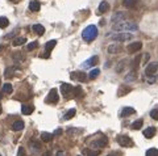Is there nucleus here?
Returning <instances> with one entry per match:
<instances>
[{
  "mask_svg": "<svg viewBox=\"0 0 158 156\" xmlns=\"http://www.w3.org/2000/svg\"><path fill=\"white\" fill-rule=\"evenodd\" d=\"M112 29L116 31H136L138 30V26L137 24L132 21H119V22H113V26Z\"/></svg>",
  "mask_w": 158,
  "mask_h": 156,
  "instance_id": "1",
  "label": "nucleus"
},
{
  "mask_svg": "<svg viewBox=\"0 0 158 156\" xmlns=\"http://www.w3.org/2000/svg\"><path fill=\"white\" fill-rule=\"evenodd\" d=\"M82 37L86 42H92L98 37V28L95 25H88L82 33Z\"/></svg>",
  "mask_w": 158,
  "mask_h": 156,
  "instance_id": "2",
  "label": "nucleus"
},
{
  "mask_svg": "<svg viewBox=\"0 0 158 156\" xmlns=\"http://www.w3.org/2000/svg\"><path fill=\"white\" fill-rule=\"evenodd\" d=\"M132 38V34L130 33H117V34H113L111 35V40L112 41H116V42H127Z\"/></svg>",
  "mask_w": 158,
  "mask_h": 156,
  "instance_id": "3",
  "label": "nucleus"
},
{
  "mask_svg": "<svg viewBox=\"0 0 158 156\" xmlns=\"http://www.w3.org/2000/svg\"><path fill=\"white\" fill-rule=\"evenodd\" d=\"M141 47H142V44H141V42H132L130 45L127 46V51L129 54H136L137 51L141 50Z\"/></svg>",
  "mask_w": 158,
  "mask_h": 156,
  "instance_id": "4",
  "label": "nucleus"
},
{
  "mask_svg": "<svg viewBox=\"0 0 158 156\" xmlns=\"http://www.w3.org/2000/svg\"><path fill=\"white\" fill-rule=\"evenodd\" d=\"M117 143L120 144L121 147H130L133 144V142H132V139H130L129 137H127V135H121V137L117 138Z\"/></svg>",
  "mask_w": 158,
  "mask_h": 156,
  "instance_id": "5",
  "label": "nucleus"
},
{
  "mask_svg": "<svg viewBox=\"0 0 158 156\" xmlns=\"http://www.w3.org/2000/svg\"><path fill=\"white\" fill-rule=\"evenodd\" d=\"M57 45V41L56 40H53V41H49V42H47L46 45H45V51H46V53L45 54H41V58H49V54H50V51L53 50V49H54V46H56Z\"/></svg>",
  "mask_w": 158,
  "mask_h": 156,
  "instance_id": "6",
  "label": "nucleus"
},
{
  "mask_svg": "<svg viewBox=\"0 0 158 156\" xmlns=\"http://www.w3.org/2000/svg\"><path fill=\"white\" fill-rule=\"evenodd\" d=\"M157 71H158V63H155V62L149 63V64L146 66V68H145V74H146L148 76L154 75Z\"/></svg>",
  "mask_w": 158,
  "mask_h": 156,
  "instance_id": "7",
  "label": "nucleus"
},
{
  "mask_svg": "<svg viewBox=\"0 0 158 156\" xmlns=\"http://www.w3.org/2000/svg\"><path fill=\"white\" fill-rule=\"evenodd\" d=\"M46 102L47 104H57L58 102V92H57V89H52V91L49 92Z\"/></svg>",
  "mask_w": 158,
  "mask_h": 156,
  "instance_id": "8",
  "label": "nucleus"
},
{
  "mask_svg": "<svg viewBox=\"0 0 158 156\" xmlns=\"http://www.w3.org/2000/svg\"><path fill=\"white\" fill-rule=\"evenodd\" d=\"M108 144V139L107 138H100V139H95V141L91 143V146L94 147V148H103V147H105Z\"/></svg>",
  "mask_w": 158,
  "mask_h": 156,
  "instance_id": "9",
  "label": "nucleus"
},
{
  "mask_svg": "<svg viewBox=\"0 0 158 156\" xmlns=\"http://www.w3.org/2000/svg\"><path fill=\"white\" fill-rule=\"evenodd\" d=\"M73 89H74V88H73L70 84H67V83H63V84L61 85V92H62V94L65 97L70 96V94L73 93Z\"/></svg>",
  "mask_w": 158,
  "mask_h": 156,
  "instance_id": "10",
  "label": "nucleus"
},
{
  "mask_svg": "<svg viewBox=\"0 0 158 156\" xmlns=\"http://www.w3.org/2000/svg\"><path fill=\"white\" fill-rule=\"evenodd\" d=\"M98 62H99V58H98V56H96V55L95 56H91L90 59H87L86 62L82 64V67H83V68H90V67L95 66Z\"/></svg>",
  "mask_w": 158,
  "mask_h": 156,
  "instance_id": "11",
  "label": "nucleus"
},
{
  "mask_svg": "<svg viewBox=\"0 0 158 156\" xmlns=\"http://www.w3.org/2000/svg\"><path fill=\"white\" fill-rule=\"evenodd\" d=\"M86 74L84 72H81V71H78V72H73L71 74V79L73 80H78V81H86Z\"/></svg>",
  "mask_w": 158,
  "mask_h": 156,
  "instance_id": "12",
  "label": "nucleus"
},
{
  "mask_svg": "<svg viewBox=\"0 0 158 156\" xmlns=\"http://www.w3.org/2000/svg\"><path fill=\"white\" fill-rule=\"evenodd\" d=\"M125 13H123V12H116L115 15L111 17V21L112 22H119V21H123V20H125Z\"/></svg>",
  "mask_w": 158,
  "mask_h": 156,
  "instance_id": "13",
  "label": "nucleus"
},
{
  "mask_svg": "<svg viewBox=\"0 0 158 156\" xmlns=\"http://www.w3.org/2000/svg\"><path fill=\"white\" fill-rule=\"evenodd\" d=\"M137 4H138V0H123V5L125 8H129V9L137 7Z\"/></svg>",
  "mask_w": 158,
  "mask_h": 156,
  "instance_id": "14",
  "label": "nucleus"
},
{
  "mask_svg": "<svg viewBox=\"0 0 158 156\" xmlns=\"http://www.w3.org/2000/svg\"><path fill=\"white\" fill-rule=\"evenodd\" d=\"M40 8H41V3L37 1V0H33V1H31V4H29V9H31L32 12H38Z\"/></svg>",
  "mask_w": 158,
  "mask_h": 156,
  "instance_id": "15",
  "label": "nucleus"
},
{
  "mask_svg": "<svg viewBox=\"0 0 158 156\" xmlns=\"http://www.w3.org/2000/svg\"><path fill=\"white\" fill-rule=\"evenodd\" d=\"M155 133H157L155 127H149V129H146V130L144 131V137H146V138L149 139V138H153V137H154Z\"/></svg>",
  "mask_w": 158,
  "mask_h": 156,
  "instance_id": "16",
  "label": "nucleus"
},
{
  "mask_svg": "<svg viewBox=\"0 0 158 156\" xmlns=\"http://www.w3.org/2000/svg\"><path fill=\"white\" fill-rule=\"evenodd\" d=\"M33 106L31 105H22L21 106V113L22 114H25V116H29V114H32L33 113Z\"/></svg>",
  "mask_w": 158,
  "mask_h": 156,
  "instance_id": "17",
  "label": "nucleus"
},
{
  "mask_svg": "<svg viewBox=\"0 0 158 156\" xmlns=\"http://www.w3.org/2000/svg\"><path fill=\"white\" fill-rule=\"evenodd\" d=\"M22 129H24V122H22V121L13 122V125H12V130L13 131H21Z\"/></svg>",
  "mask_w": 158,
  "mask_h": 156,
  "instance_id": "18",
  "label": "nucleus"
},
{
  "mask_svg": "<svg viewBox=\"0 0 158 156\" xmlns=\"http://www.w3.org/2000/svg\"><path fill=\"white\" fill-rule=\"evenodd\" d=\"M24 44H26V38L25 37H17V38H15L12 42L13 46H21V45H24Z\"/></svg>",
  "mask_w": 158,
  "mask_h": 156,
  "instance_id": "19",
  "label": "nucleus"
},
{
  "mask_svg": "<svg viewBox=\"0 0 158 156\" xmlns=\"http://www.w3.org/2000/svg\"><path fill=\"white\" fill-rule=\"evenodd\" d=\"M29 146L33 151H40L41 150V143L38 141H31L29 142Z\"/></svg>",
  "mask_w": 158,
  "mask_h": 156,
  "instance_id": "20",
  "label": "nucleus"
},
{
  "mask_svg": "<svg viewBox=\"0 0 158 156\" xmlns=\"http://www.w3.org/2000/svg\"><path fill=\"white\" fill-rule=\"evenodd\" d=\"M33 31L34 33H37V34H43L45 33V28H43L42 25H40V24H36V25H33Z\"/></svg>",
  "mask_w": 158,
  "mask_h": 156,
  "instance_id": "21",
  "label": "nucleus"
},
{
  "mask_svg": "<svg viewBox=\"0 0 158 156\" xmlns=\"http://www.w3.org/2000/svg\"><path fill=\"white\" fill-rule=\"evenodd\" d=\"M108 9H109V4L107 3V1H102L100 5H99V12L100 13H105Z\"/></svg>",
  "mask_w": 158,
  "mask_h": 156,
  "instance_id": "22",
  "label": "nucleus"
},
{
  "mask_svg": "<svg viewBox=\"0 0 158 156\" xmlns=\"http://www.w3.org/2000/svg\"><path fill=\"white\" fill-rule=\"evenodd\" d=\"M120 50H121L120 45H109V46H108V51L111 54H116V53H119Z\"/></svg>",
  "mask_w": 158,
  "mask_h": 156,
  "instance_id": "23",
  "label": "nucleus"
},
{
  "mask_svg": "<svg viewBox=\"0 0 158 156\" xmlns=\"http://www.w3.org/2000/svg\"><path fill=\"white\" fill-rule=\"evenodd\" d=\"M134 113H136V110H134L133 108H130V106H127V108H124V109H123L121 114H123V116H130V114H134Z\"/></svg>",
  "mask_w": 158,
  "mask_h": 156,
  "instance_id": "24",
  "label": "nucleus"
},
{
  "mask_svg": "<svg viewBox=\"0 0 158 156\" xmlns=\"http://www.w3.org/2000/svg\"><path fill=\"white\" fill-rule=\"evenodd\" d=\"M73 93H74V97H82L83 96V89H82V87H74Z\"/></svg>",
  "mask_w": 158,
  "mask_h": 156,
  "instance_id": "25",
  "label": "nucleus"
},
{
  "mask_svg": "<svg viewBox=\"0 0 158 156\" xmlns=\"http://www.w3.org/2000/svg\"><path fill=\"white\" fill-rule=\"evenodd\" d=\"M13 92V88L9 83H7V84L3 85V93H7V94H11Z\"/></svg>",
  "mask_w": 158,
  "mask_h": 156,
  "instance_id": "26",
  "label": "nucleus"
},
{
  "mask_svg": "<svg viewBox=\"0 0 158 156\" xmlns=\"http://www.w3.org/2000/svg\"><path fill=\"white\" fill-rule=\"evenodd\" d=\"M41 139L43 142H50L53 139V134H50V133H41Z\"/></svg>",
  "mask_w": 158,
  "mask_h": 156,
  "instance_id": "27",
  "label": "nucleus"
},
{
  "mask_svg": "<svg viewBox=\"0 0 158 156\" xmlns=\"http://www.w3.org/2000/svg\"><path fill=\"white\" fill-rule=\"evenodd\" d=\"M75 114H77V110H75V109H70L65 116H63V118H65V119H71V118H74Z\"/></svg>",
  "mask_w": 158,
  "mask_h": 156,
  "instance_id": "28",
  "label": "nucleus"
},
{
  "mask_svg": "<svg viewBox=\"0 0 158 156\" xmlns=\"http://www.w3.org/2000/svg\"><path fill=\"white\" fill-rule=\"evenodd\" d=\"M142 125H144L142 119H138V121H134L133 123H132V129H133V130H138V129L142 127Z\"/></svg>",
  "mask_w": 158,
  "mask_h": 156,
  "instance_id": "29",
  "label": "nucleus"
},
{
  "mask_svg": "<svg viewBox=\"0 0 158 156\" xmlns=\"http://www.w3.org/2000/svg\"><path fill=\"white\" fill-rule=\"evenodd\" d=\"M8 24H9V21L7 17H0V29H5Z\"/></svg>",
  "mask_w": 158,
  "mask_h": 156,
  "instance_id": "30",
  "label": "nucleus"
},
{
  "mask_svg": "<svg viewBox=\"0 0 158 156\" xmlns=\"http://www.w3.org/2000/svg\"><path fill=\"white\" fill-rule=\"evenodd\" d=\"M146 156H158V148H149L146 151Z\"/></svg>",
  "mask_w": 158,
  "mask_h": 156,
  "instance_id": "31",
  "label": "nucleus"
},
{
  "mask_svg": "<svg viewBox=\"0 0 158 156\" xmlns=\"http://www.w3.org/2000/svg\"><path fill=\"white\" fill-rule=\"evenodd\" d=\"M99 74H100V70L99 68H95V70H92V71L90 72L88 78H90V79H95V78H98V76H99Z\"/></svg>",
  "mask_w": 158,
  "mask_h": 156,
  "instance_id": "32",
  "label": "nucleus"
},
{
  "mask_svg": "<svg viewBox=\"0 0 158 156\" xmlns=\"http://www.w3.org/2000/svg\"><path fill=\"white\" fill-rule=\"evenodd\" d=\"M125 63H127V60H121V62L120 63H119V66H117V67H116V72H121V71H123V70H124V64H125Z\"/></svg>",
  "mask_w": 158,
  "mask_h": 156,
  "instance_id": "33",
  "label": "nucleus"
},
{
  "mask_svg": "<svg viewBox=\"0 0 158 156\" xmlns=\"http://www.w3.org/2000/svg\"><path fill=\"white\" fill-rule=\"evenodd\" d=\"M37 46H38V42H37V41H34V42H32V44H29L28 46H26V49H28L29 51H32V50H34Z\"/></svg>",
  "mask_w": 158,
  "mask_h": 156,
  "instance_id": "34",
  "label": "nucleus"
},
{
  "mask_svg": "<svg viewBox=\"0 0 158 156\" xmlns=\"http://www.w3.org/2000/svg\"><path fill=\"white\" fill-rule=\"evenodd\" d=\"M134 75H136V72H134V71L129 72V74H128V76L125 78V80H127V81H132V80H134V79H136V78H134Z\"/></svg>",
  "mask_w": 158,
  "mask_h": 156,
  "instance_id": "35",
  "label": "nucleus"
},
{
  "mask_svg": "<svg viewBox=\"0 0 158 156\" xmlns=\"http://www.w3.org/2000/svg\"><path fill=\"white\" fill-rule=\"evenodd\" d=\"M150 117H152L153 119H158V108H155V109H153L152 112H150Z\"/></svg>",
  "mask_w": 158,
  "mask_h": 156,
  "instance_id": "36",
  "label": "nucleus"
},
{
  "mask_svg": "<svg viewBox=\"0 0 158 156\" xmlns=\"http://www.w3.org/2000/svg\"><path fill=\"white\" fill-rule=\"evenodd\" d=\"M128 92H130V88H127V89H123V88H120V91H119V97H121L123 94H125V93H128Z\"/></svg>",
  "mask_w": 158,
  "mask_h": 156,
  "instance_id": "37",
  "label": "nucleus"
},
{
  "mask_svg": "<svg viewBox=\"0 0 158 156\" xmlns=\"http://www.w3.org/2000/svg\"><path fill=\"white\" fill-rule=\"evenodd\" d=\"M140 58H141V55H138L136 58V60H134V67H138V63H140Z\"/></svg>",
  "mask_w": 158,
  "mask_h": 156,
  "instance_id": "38",
  "label": "nucleus"
},
{
  "mask_svg": "<svg viewBox=\"0 0 158 156\" xmlns=\"http://www.w3.org/2000/svg\"><path fill=\"white\" fill-rule=\"evenodd\" d=\"M149 58H150V55H149V54H144V63L148 62Z\"/></svg>",
  "mask_w": 158,
  "mask_h": 156,
  "instance_id": "39",
  "label": "nucleus"
},
{
  "mask_svg": "<svg viewBox=\"0 0 158 156\" xmlns=\"http://www.w3.org/2000/svg\"><path fill=\"white\" fill-rule=\"evenodd\" d=\"M61 134H62V130H61V129H57V130L54 131V135H56V137L57 135H61Z\"/></svg>",
  "mask_w": 158,
  "mask_h": 156,
  "instance_id": "40",
  "label": "nucleus"
},
{
  "mask_svg": "<svg viewBox=\"0 0 158 156\" xmlns=\"http://www.w3.org/2000/svg\"><path fill=\"white\" fill-rule=\"evenodd\" d=\"M19 155H25V152H24V148H19Z\"/></svg>",
  "mask_w": 158,
  "mask_h": 156,
  "instance_id": "41",
  "label": "nucleus"
},
{
  "mask_svg": "<svg viewBox=\"0 0 158 156\" xmlns=\"http://www.w3.org/2000/svg\"><path fill=\"white\" fill-rule=\"evenodd\" d=\"M0 114H1V106H0Z\"/></svg>",
  "mask_w": 158,
  "mask_h": 156,
  "instance_id": "42",
  "label": "nucleus"
}]
</instances>
